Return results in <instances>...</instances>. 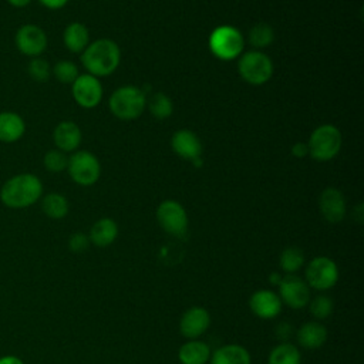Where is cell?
I'll return each mask as SVG.
<instances>
[{
	"label": "cell",
	"instance_id": "277c9868",
	"mask_svg": "<svg viewBox=\"0 0 364 364\" xmlns=\"http://www.w3.org/2000/svg\"><path fill=\"white\" fill-rule=\"evenodd\" d=\"M208 46L216 58L222 61H230L239 58L243 53L245 38L236 27L223 24L212 30L208 38Z\"/></svg>",
	"mask_w": 364,
	"mask_h": 364
},
{
	"label": "cell",
	"instance_id": "8992f818",
	"mask_svg": "<svg viewBox=\"0 0 364 364\" xmlns=\"http://www.w3.org/2000/svg\"><path fill=\"white\" fill-rule=\"evenodd\" d=\"M237 71L243 81L250 85H263L273 77V61L267 54L259 50L242 53L237 63Z\"/></svg>",
	"mask_w": 364,
	"mask_h": 364
},
{
	"label": "cell",
	"instance_id": "e0dca14e",
	"mask_svg": "<svg viewBox=\"0 0 364 364\" xmlns=\"http://www.w3.org/2000/svg\"><path fill=\"white\" fill-rule=\"evenodd\" d=\"M82 132L81 128L73 121H61L53 131V142L57 149L64 154L75 152L81 144Z\"/></svg>",
	"mask_w": 364,
	"mask_h": 364
},
{
	"label": "cell",
	"instance_id": "d6a6232c",
	"mask_svg": "<svg viewBox=\"0 0 364 364\" xmlns=\"http://www.w3.org/2000/svg\"><path fill=\"white\" fill-rule=\"evenodd\" d=\"M90 237L81 232H77V233H73L68 239V247L71 249V252L74 253H81V252H85L90 246Z\"/></svg>",
	"mask_w": 364,
	"mask_h": 364
},
{
	"label": "cell",
	"instance_id": "30bf717a",
	"mask_svg": "<svg viewBox=\"0 0 364 364\" xmlns=\"http://www.w3.org/2000/svg\"><path fill=\"white\" fill-rule=\"evenodd\" d=\"M14 44L20 54L34 58L41 57L48 46V38L46 31L33 23L23 24L17 28L14 34Z\"/></svg>",
	"mask_w": 364,
	"mask_h": 364
},
{
	"label": "cell",
	"instance_id": "52a82bcc",
	"mask_svg": "<svg viewBox=\"0 0 364 364\" xmlns=\"http://www.w3.org/2000/svg\"><path fill=\"white\" fill-rule=\"evenodd\" d=\"M67 171L70 178L80 186H91L101 176L98 158L85 149H77L68 156Z\"/></svg>",
	"mask_w": 364,
	"mask_h": 364
},
{
	"label": "cell",
	"instance_id": "484cf974",
	"mask_svg": "<svg viewBox=\"0 0 364 364\" xmlns=\"http://www.w3.org/2000/svg\"><path fill=\"white\" fill-rule=\"evenodd\" d=\"M148 108L152 117L156 119H166L173 112V104L171 98L164 92H155L148 101Z\"/></svg>",
	"mask_w": 364,
	"mask_h": 364
},
{
	"label": "cell",
	"instance_id": "2e32d148",
	"mask_svg": "<svg viewBox=\"0 0 364 364\" xmlns=\"http://www.w3.org/2000/svg\"><path fill=\"white\" fill-rule=\"evenodd\" d=\"M282 306L283 303L279 294L267 289L255 291L249 300V307L253 311V314L263 320H270L279 316L282 311Z\"/></svg>",
	"mask_w": 364,
	"mask_h": 364
},
{
	"label": "cell",
	"instance_id": "9c48e42d",
	"mask_svg": "<svg viewBox=\"0 0 364 364\" xmlns=\"http://www.w3.org/2000/svg\"><path fill=\"white\" fill-rule=\"evenodd\" d=\"M156 220L159 226L169 235L182 237L188 232V215L185 208L173 200V199H166L159 203L156 208Z\"/></svg>",
	"mask_w": 364,
	"mask_h": 364
},
{
	"label": "cell",
	"instance_id": "8fae6325",
	"mask_svg": "<svg viewBox=\"0 0 364 364\" xmlns=\"http://www.w3.org/2000/svg\"><path fill=\"white\" fill-rule=\"evenodd\" d=\"M71 94L74 101L85 109L95 108L102 100V85L100 78L91 74H80L77 80L71 84Z\"/></svg>",
	"mask_w": 364,
	"mask_h": 364
},
{
	"label": "cell",
	"instance_id": "1f68e13d",
	"mask_svg": "<svg viewBox=\"0 0 364 364\" xmlns=\"http://www.w3.org/2000/svg\"><path fill=\"white\" fill-rule=\"evenodd\" d=\"M27 73L34 81L44 82L51 77V67L43 57H34L27 65Z\"/></svg>",
	"mask_w": 364,
	"mask_h": 364
},
{
	"label": "cell",
	"instance_id": "8d00e7d4",
	"mask_svg": "<svg viewBox=\"0 0 364 364\" xmlns=\"http://www.w3.org/2000/svg\"><path fill=\"white\" fill-rule=\"evenodd\" d=\"M11 7L14 9H24L27 7L33 0H6Z\"/></svg>",
	"mask_w": 364,
	"mask_h": 364
},
{
	"label": "cell",
	"instance_id": "83f0119b",
	"mask_svg": "<svg viewBox=\"0 0 364 364\" xmlns=\"http://www.w3.org/2000/svg\"><path fill=\"white\" fill-rule=\"evenodd\" d=\"M274 40L273 27L267 23H257L249 31V43L255 48H264Z\"/></svg>",
	"mask_w": 364,
	"mask_h": 364
},
{
	"label": "cell",
	"instance_id": "4fadbf2b",
	"mask_svg": "<svg viewBox=\"0 0 364 364\" xmlns=\"http://www.w3.org/2000/svg\"><path fill=\"white\" fill-rule=\"evenodd\" d=\"M171 146L173 152L186 159L196 164H200L202 159V142L195 132L191 129H178L173 132L171 138Z\"/></svg>",
	"mask_w": 364,
	"mask_h": 364
},
{
	"label": "cell",
	"instance_id": "3957f363",
	"mask_svg": "<svg viewBox=\"0 0 364 364\" xmlns=\"http://www.w3.org/2000/svg\"><path fill=\"white\" fill-rule=\"evenodd\" d=\"M108 107L112 115L118 119L132 121L141 117L146 108V95L135 85H122L111 94Z\"/></svg>",
	"mask_w": 364,
	"mask_h": 364
},
{
	"label": "cell",
	"instance_id": "e575fe53",
	"mask_svg": "<svg viewBox=\"0 0 364 364\" xmlns=\"http://www.w3.org/2000/svg\"><path fill=\"white\" fill-rule=\"evenodd\" d=\"M291 154H293V156H296V158H304L306 155H309L307 144H306V142H296V144L291 146Z\"/></svg>",
	"mask_w": 364,
	"mask_h": 364
},
{
	"label": "cell",
	"instance_id": "4dcf8cb0",
	"mask_svg": "<svg viewBox=\"0 0 364 364\" xmlns=\"http://www.w3.org/2000/svg\"><path fill=\"white\" fill-rule=\"evenodd\" d=\"M333 307H334L333 300L326 294L316 296L309 304L310 313L314 318H317V321L327 318L333 313Z\"/></svg>",
	"mask_w": 364,
	"mask_h": 364
},
{
	"label": "cell",
	"instance_id": "d4e9b609",
	"mask_svg": "<svg viewBox=\"0 0 364 364\" xmlns=\"http://www.w3.org/2000/svg\"><path fill=\"white\" fill-rule=\"evenodd\" d=\"M301 363V354L299 348L291 343H280L272 351L267 357V364H300Z\"/></svg>",
	"mask_w": 364,
	"mask_h": 364
},
{
	"label": "cell",
	"instance_id": "44dd1931",
	"mask_svg": "<svg viewBox=\"0 0 364 364\" xmlns=\"http://www.w3.org/2000/svg\"><path fill=\"white\" fill-rule=\"evenodd\" d=\"M118 236V225L111 218H101L98 219L90 230V242L98 247H107Z\"/></svg>",
	"mask_w": 364,
	"mask_h": 364
},
{
	"label": "cell",
	"instance_id": "ffe728a7",
	"mask_svg": "<svg viewBox=\"0 0 364 364\" xmlns=\"http://www.w3.org/2000/svg\"><path fill=\"white\" fill-rule=\"evenodd\" d=\"M63 43L68 51L74 54H81L91 43L87 26L80 21L70 23L63 31Z\"/></svg>",
	"mask_w": 364,
	"mask_h": 364
},
{
	"label": "cell",
	"instance_id": "7a4b0ae2",
	"mask_svg": "<svg viewBox=\"0 0 364 364\" xmlns=\"http://www.w3.org/2000/svg\"><path fill=\"white\" fill-rule=\"evenodd\" d=\"M121 50L111 38L91 41L81 53V63L88 74L100 78L111 75L119 65Z\"/></svg>",
	"mask_w": 364,
	"mask_h": 364
},
{
	"label": "cell",
	"instance_id": "d6986e66",
	"mask_svg": "<svg viewBox=\"0 0 364 364\" xmlns=\"http://www.w3.org/2000/svg\"><path fill=\"white\" fill-rule=\"evenodd\" d=\"M327 328L320 321H307L297 330V343L307 350L320 348L327 341Z\"/></svg>",
	"mask_w": 364,
	"mask_h": 364
},
{
	"label": "cell",
	"instance_id": "d590c367",
	"mask_svg": "<svg viewBox=\"0 0 364 364\" xmlns=\"http://www.w3.org/2000/svg\"><path fill=\"white\" fill-rule=\"evenodd\" d=\"M0 364H24V361L17 355L7 354V355L0 357Z\"/></svg>",
	"mask_w": 364,
	"mask_h": 364
},
{
	"label": "cell",
	"instance_id": "74e56055",
	"mask_svg": "<svg viewBox=\"0 0 364 364\" xmlns=\"http://www.w3.org/2000/svg\"><path fill=\"white\" fill-rule=\"evenodd\" d=\"M282 274H279V273H272L270 276H269V282L270 283H273V284H279L280 283V280H282Z\"/></svg>",
	"mask_w": 364,
	"mask_h": 364
},
{
	"label": "cell",
	"instance_id": "7c38bea8",
	"mask_svg": "<svg viewBox=\"0 0 364 364\" xmlns=\"http://www.w3.org/2000/svg\"><path fill=\"white\" fill-rule=\"evenodd\" d=\"M277 286L282 303L290 309H303L310 301V287L297 274H284Z\"/></svg>",
	"mask_w": 364,
	"mask_h": 364
},
{
	"label": "cell",
	"instance_id": "4316f807",
	"mask_svg": "<svg viewBox=\"0 0 364 364\" xmlns=\"http://www.w3.org/2000/svg\"><path fill=\"white\" fill-rule=\"evenodd\" d=\"M280 269L286 273H294L304 264V253L299 247H286L279 257Z\"/></svg>",
	"mask_w": 364,
	"mask_h": 364
},
{
	"label": "cell",
	"instance_id": "9a60e30c",
	"mask_svg": "<svg viewBox=\"0 0 364 364\" xmlns=\"http://www.w3.org/2000/svg\"><path fill=\"white\" fill-rule=\"evenodd\" d=\"M318 208L327 222L338 223L344 219L347 210L344 195L337 188L328 186L318 196Z\"/></svg>",
	"mask_w": 364,
	"mask_h": 364
},
{
	"label": "cell",
	"instance_id": "5b68a950",
	"mask_svg": "<svg viewBox=\"0 0 364 364\" xmlns=\"http://www.w3.org/2000/svg\"><path fill=\"white\" fill-rule=\"evenodd\" d=\"M341 144L343 136L340 129L336 125L323 124L317 127L309 138V155L318 162L330 161L338 155Z\"/></svg>",
	"mask_w": 364,
	"mask_h": 364
},
{
	"label": "cell",
	"instance_id": "f1b7e54d",
	"mask_svg": "<svg viewBox=\"0 0 364 364\" xmlns=\"http://www.w3.org/2000/svg\"><path fill=\"white\" fill-rule=\"evenodd\" d=\"M51 75L61 84H73L80 75L78 67L70 60H60L51 67Z\"/></svg>",
	"mask_w": 364,
	"mask_h": 364
},
{
	"label": "cell",
	"instance_id": "836d02e7",
	"mask_svg": "<svg viewBox=\"0 0 364 364\" xmlns=\"http://www.w3.org/2000/svg\"><path fill=\"white\" fill-rule=\"evenodd\" d=\"M38 3L48 10H60L67 6L68 0H38Z\"/></svg>",
	"mask_w": 364,
	"mask_h": 364
},
{
	"label": "cell",
	"instance_id": "f546056e",
	"mask_svg": "<svg viewBox=\"0 0 364 364\" xmlns=\"http://www.w3.org/2000/svg\"><path fill=\"white\" fill-rule=\"evenodd\" d=\"M43 165L48 172H63L64 169H67L68 165V156L67 154H64L63 151L54 148L50 149L44 154L43 156Z\"/></svg>",
	"mask_w": 364,
	"mask_h": 364
},
{
	"label": "cell",
	"instance_id": "5bb4252c",
	"mask_svg": "<svg viewBox=\"0 0 364 364\" xmlns=\"http://www.w3.org/2000/svg\"><path fill=\"white\" fill-rule=\"evenodd\" d=\"M210 326V314L208 310L199 306L189 307L181 317L179 331L189 340H196L199 336L206 333Z\"/></svg>",
	"mask_w": 364,
	"mask_h": 364
},
{
	"label": "cell",
	"instance_id": "6da1fadb",
	"mask_svg": "<svg viewBox=\"0 0 364 364\" xmlns=\"http://www.w3.org/2000/svg\"><path fill=\"white\" fill-rule=\"evenodd\" d=\"M43 196V182L30 172L10 176L0 188V202L9 209H26Z\"/></svg>",
	"mask_w": 364,
	"mask_h": 364
},
{
	"label": "cell",
	"instance_id": "ba28073f",
	"mask_svg": "<svg viewBox=\"0 0 364 364\" xmlns=\"http://www.w3.org/2000/svg\"><path fill=\"white\" fill-rule=\"evenodd\" d=\"M304 277L309 287L324 291L337 283L338 267L333 259L327 256H317L307 263Z\"/></svg>",
	"mask_w": 364,
	"mask_h": 364
},
{
	"label": "cell",
	"instance_id": "cb8c5ba5",
	"mask_svg": "<svg viewBox=\"0 0 364 364\" xmlns=\"http://www.w3.org/2000/svg\"><path fill=\"white\" fill-rule=\"evenodd\" d=\"M41 210L50 219H63L70 210V203L67 198L58 192H51L41 196Z\"/></svg>",
	"mask_w": 364,
	"mask_h": 364
},
{
	"label": "cell",
	"instance_id": "ac0fdd59",
	"mask_svg": "<svg viewBox=\"0 0 364 364\" xmlns=\"http://www.w3.org/2000/svg\"><path fill=\"white\" fill-rule=\"evenodd\" d=\"M26 134L24 118L14 111L0 112V142L14 144Z\"/></svg>",
	"mask_w": 364,
	"mask_h": 364
},
{
	"label": "cell",
	"instance_id": "603a6c76",
	"mask_svg": "<svg viewBox=\"0 0 364 364\" xmlns=\"http://www.w3.org/2000/svg\"><path fill=\"white\" fill-rule=\"evenodd\" d=\"M210 364H250V354L239 344H226L210 354Z\"/></svg>",
	"mask_w": 364,
	"mask_h": 364
},
{
	"label": "cell",
	"instance_id": "7402d4cb",
	"mask_svg": "<svg viewBox=\"0 0 364 364\" xmlns=\"http://www.w3.org/2000/svg\"><path fill=\"white\" fill-rule=\"evenodd\" d=\"M210 348L206 343L199 340H191L181 346L178 351V360L181 364H206L210 358Z\"/></svg>",
	"mask_w": 364,
	"mask_h": 364
}]
</instances>
